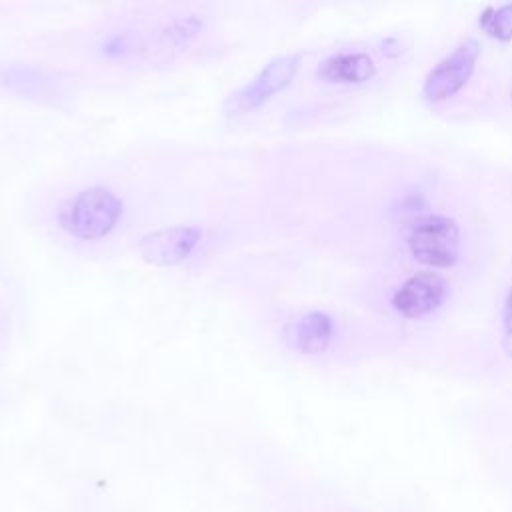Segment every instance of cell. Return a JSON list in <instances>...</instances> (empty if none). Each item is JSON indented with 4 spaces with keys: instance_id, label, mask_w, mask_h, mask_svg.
<instances>
[{
    "instance_id": "277c9868",
    "label": "cell",
    "mask_w": 512,
    "mask_h": 512,
    "mask_svg": "<svg viewBox=\"0 0 512 512\" xmlns=\"http://www.w3.org/2000/svg\"><path fill=\"white\" fill-rule=\"evenodd\" d=\"M480 56V42L476 38H464L444 58H440L424 78L422 96L430 102H442L460 92L476 66Z\"/></svg>"
},
{
    "instance_id": "52a82bcc",
    "label": "cell",
    "mask_w": 512,
    "mask_h": 512,
    "mask_svg": "<svg viewBox=\"0 0 512 512\" xmlns=\"http://www.w3.org/2000/svg\"><path fill=\"white\" fill-rule=\"evenodd\" d=\"M334 320L320 310L306 312L284 328V340L300 354H322L334 338Z\"/></svg>"
},
{
    "instance_id": "ba28073f",
    "label": "cell",
    "mask_w": 512,
    "mask_h": 512,
    "mask_svg": "<svg viewBox=\"0 0 512 512\" xmlns=\"http://www.w3.org/2000/svg\"><path fill=\"white\" fill-rule=\"evenodd\" d=\"M374 74L376 64L364 52H336L316 68V78L324 84H362Z\"/></svg>"
},
{
    "instance_id": "8992f818",
    "label": "cell",
    "mask_w": 512,
    "mask_h": 512,
    "mask_svg": "<svg viewBox=\"0 0 512 512\" xmlns=\"http://www.w3.org/2000/svg\"><path fill=\"white\" fill-rule=\"evenodd\" d=\"M448 292L446 280L432 270H422L406 278L392 296V306L406 318H422L438 310Z\"/></svg>"
},
{
    "instance_id": "7c38bea8",
    "label": "cell",
    "mask_w": 512,
    "mask_h": 512,
    "mask_svg": "<svg viewBox=\"0 0 512 512\" xmlns=\"http://www.w3.org/2000/svg\"><path fill=\"white\" fill-rule=\"evenodd\" d=\"M502 348L512 358V286L508 288L502 304Z\"/></svg>"
},
{
    "instance_id": "6da1fadb",
    "label": "cell",
    "mask_w": 512,
    "mask_h": 512,
    "mask_svg": "<svg viewBox=\"0 0 512 512\" xmlns=\"http://www.w3.org/2000/svg\"><path fill=\"white\" fill-rule=\"evenodd\" d=\"M124 212L122 200L104 186H90L58 208V224L64 232L78 240L94 242L106 238L120 222Z\"/></svg>"
},
{
    "instance_id": "3957f363",
    "label": "cell",
    "mask_w": 512,
    "mask_h": 512,
    "mask_svg": "<svg viewBox=\"0 0 512 512\" xmlns=\"http://www.w3.org/2000/svg\"><path fill=\"white\" fill-rule=\"evenodd\" d=\"M302 54L288 52L268 60L244 86H240L224 104V112L232 118L250 114L266 104L274 94L282 92L300 68Z\"/></svg>"
},
{
    "instance_id": "5b68a950",
    "label": "cell",
    "mask_w": 512,
    "mask_h": 512,
    "mask_svg": "<svg viewBox=\"0 0 512 512\" xmlns=\"http://www.w3.org/2000/svg\"><path fill=\"white\" fill-rule=\"evenodd\" d=\"M200 240V228L178 224L144 234L138 242V250L142 258L154 266H176L196 250Z\"/></svg>"
},
{
    "instance_id": "8fae6325",
    "label": "cell",
    "mask_w": 512,
    "mask_h": 512,
    "mask_svg": "<svg viewBox=\"0 0 512 512\" xmlns=\"http://www.w3.org/2000/svg\"><path fill=\"white\" fill-rule=\"evenodd\" d=\"M480 28L500 40V42H508L512 40V2L510 4H502V6H488L482 14H480Z\"/></svg>"
},
{
    "instance_id": "7a4b0ae2",
    "label": "cell",
    "mask_w": 512,
    "mask_h": 512,
    "mask_svg": "<svg viewBox=\"0 0 512 512\" xmlns=\"http://www.w3.org/2000/svg\"><path fill=\"white\" fill-rule=\"evenodd\" d=\"M412 258L428 268H450L460 256V228L442 214L416 218L406 234Z\"/></svg>"
},
{
    "instance_id": "30bf717a",
    "label": "cell",
    "mask_w": 512,
    "mask_h": 512,
    "mask_svg": "<svg viewBox=\"0 0 512 512\" xmlns=\"http://www.w3.org/2000/svg\"><path fill=\"white\" fill-rule=\"evenodd\" d=\"M148 50V36L138 28H120L102 38L98 44V52L102 58L116 62L128 60L138 52Z\"/></svg>"
},
{
    "instance_id": "9c48e42d",
    "label": "cell",
    "mask_w": 512,
    "mask_h": 512,
    "mask_svg": "<svg viewBox=\"0 0 512 512\" xmlns=\"http://www.w3.org/2000/svg\"><path fill=\"white\" fill-rule=\"evenodd\" d=\"M204 30V18L200 14H180L162 22L154 34L148 36V50L174 52L188 46Z\"/></svg>"
}]
</instances>
